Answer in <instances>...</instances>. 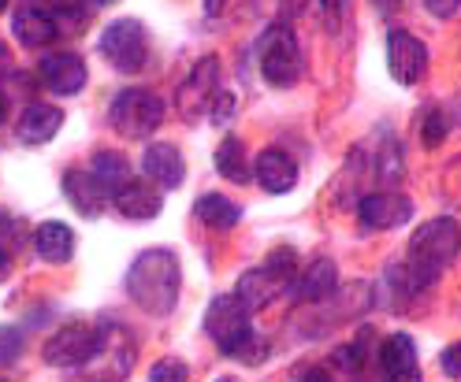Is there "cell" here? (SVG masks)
<instances>
[{"label":"cell","mask_w":461,"mask_h":382,"mask_svg":"<svg viewBox=\"0 0 461 382\" xmlns=\"http://www.w3.org/2000/svg\"><path fill=\"white\" fill-rule=\"evenodd\" d=\"M34 249L45 263H68L75 256V234L64 223H41L34 230Z\"/></svg>","instance_id":"20"},{"label":"cell","mask_w":461,"mask_h":382,"mask_svg":"<svg viewBox=\"0 0 461 382\" xmlns=\"http://www.w3.org/2000/svg\"><path fill=\"white\" fill-rule=\"evenodd\" d=\"M321 4H324V12H328L331 19H339V15L346 12V0H321Z\"/></svg>","instance_id":"34"},{"label":"cell","mask_w":461,"mask_h":382,"mask_svg":"<svg viewBox=\"0 0 461 382\" xmlns=\"http://www.w3.org/2000/svg\"><path fill=\"white\" fill-rule=\"evenodd\" d=\"M8 4H12V0H0V12H5V8H8Z\"/></svg>","instance_id":"40"},{"label":"cell","mask_w":461,"mask_h":382,"mask_svg":"<svg viewBox=\"0 0 461 382\" xmlns=\"http://www.w3.org/2000/svg\"><path fill=\"white\" fill-rule=\"evenodd\" d=\"M101 349V331L90 327V323H68L60 327L41 349L45 364L52 368H86Z\"/></svg>","instance_id":"7"},{"label":"cell","mask_w":461,"mask_h":382,"mask_svg":"<svg viewBox=\"0 0 461 382\" xmlns=\"http://www.w3.org/2000/svg\"><path fill=\"white\" fill-rule=\"evenodd\" d=\"M52 8H64V12H71V0H45V15H52Z\"/></svg>","instance_id":"36"},{"label":"cell","mask_w":461,"mask_h":382,"mask_svg":"<svg viewBox=\"0 0 461 382\" xmlns=\"http://www.w3.org/2000/svg\"><path fill=\"white\" fill-rule=\"evenodd\" d=\"M0 382H8V378H0Z\"/></svg>","instance_id":"43"},{"label":"cell","mask_w":461,"mask_h":382,"mask_svg":"<svg viewBox=\"0 0 461 382\" xmlns=\"http://www.w3.org/2000/svg\"><path fill=\"white\" fill-rule=\"evenodd\" d=\"M194 219L205 223L209 230H230L242 219V209L235 200H227L223 193H205L194 200Z\"/></svg>","instance_id":"22"},{"label":"cell","mask_w":461,"mask_h":382,"mask_svg":"<svg viewBox=\"0 0 461 382\" xmlns=\"http://www.w3.org/2000/svg\"><path fill=\"white\" fill-rule=\"evenodd\" d=\"M141 167H146L149 182H153L157 190H176V186H183V179H186L183 153H179L171 141H153L149 149H146V156H141Z\"/></svg>","instance_id":"13"},{"label":"cell","mask_w":461,"mask_h":382,"mask_svg":"<svg viewBox=\"0 0 461 382\" xmlns=\"http://www.w3.org/2000/svg\"><path fill=\"white\" fill-rule=\"evenodd\" d=\"M205 331L212 334V342L227 352V357H235L242 364H261L268 357V342L261 334H253L249 327V312L230 298V293H223V298H216L205 312Z\"/></svg>","instance_id":"3"},{"label":"cell","mask_w":461,"mask_h":382,"mask_svg":"<svg viewBox=\"0 0 461 382\" xmlns=\"http://www.w3.org/2000/svg\"><path fill=\"white\" fill-rule=\"evenodd\" d=\"M216 171L230 182H249V160L239 138H223V145L216 149Z\"/></svg>","instance_id":"24"},{"label":"cell","mask_w":461,"mask_h":382,"mask_svg":"<svg viewBox=\"0 0 461 382\" xmlns=\"http://www.w3.org/2000/svg\"><path fill=\"white\" fill-rule=\"evenodd\" d=\"M190 375H186V364L183 360H157L153 364V371H149V382H186Z\"/></svg>","instance_id":"28"},{"label":"cell","mask_w":461,"mask_h":382,"mask_svg":"<svg viewBox=\"0 0 461 382\" xmlns=\"http://www.w3.org/2000/svg\"><path fill=\"white\" fill-rule=\"evenodd\" d=\"M108 200L115 204V209H120V216H127V219H134V223H149V219H157V212L164 209V193H160L153 182H141V179H127Z\"/></svg>","instance_id":"11"},{"label":"cell","mask_w":461,"mask_h":382,"mask_svg":"<svg viewBox=\"0 0 461 382\" xmlns=\"http://www.w3.org/2000/svg\"><path fill=\"white\" fill-rule=\"evenodd\" d=\"M5 115H8V101H5V93H0V123H5Z\"/></svg>","instance_id":"39"},{"label":"cell","mask_w":461,"mask_h":382,"mask_svg":"<svg viewBox=\"0 0 461 382\" xmlns=\"http://www.w3.org/2000/svg\"><path fill=\"white\" fill-rule=\"evenodd\" d=\"M454 256H457V223L450 216L431 219L413 234L406 260L394 263V271H402V279L391 275V282L402 293H420L439 282V275L450 268Z\"/></svg>","instance_id":"1"},{"label":"cell","mask_w":461,"mask_h":382,"mask_svg":"<svg viewBox=\"0 0 461 382\" xmlns=\"http://www.w3.org/2000/svg\"><path fill=\"white\" fill-rule=\"evenodd\" d=\"M279 293H283V282L261 268V271H246V275L239 279V289L230 293V298H235L246 312H261L265 305H272V301L279 298Z\"/></svg>","instance_id":"18"},{"label":"cell","mask_w":461,"mask_h":382,"mask_svg":"<svg viewBox=\"0 0 461 382\" xmlns=\"http://www.w3.org/2000/svg\"><path fill=\"white\" fill-rule=\"evenodd\" d=\"M387 67L402 85H417L428 71V45L410 31H391L387 38Z\"/></svg>","instance_id":"8"},{"label":"cell","mask_w":461,"mask_h":382,"mask_svg":"<svg viewBox=\"0 0 461 382\" xmlns=\"http://www.w3.org/2000/svg\"><path fill=\"white\" fill-rule=\"evenodd\" d=\"M112 127L127 134V138H149L160 123H164V101L153 93V90H123L120 97L112 101V111H108Z\"/></svg>","instance_id":"6"},{"label":"cell","mask_w":461,"mask_h":382,"mask_svg":"<svg viewBox=\"0 0 461 382\" xmlns=\"http://www.w3.org/2000/svg\"><path fill=\"white\" fill-rule=\"evenodd\" d=\"M368 345H372V331H361L354 342H346V345H339V349L331 352V364H339L342 371L357 375V371L368 364Z\"/></svg>","instance_id":"25"},{"label":"cell","mask_w":461,"mask_h":382,"mask_svg":"<svg viewBox=\"0 0 461 382\" xmlns=\"http://www.w3.org/2000/svg\"><path fill=\"white\" fill-rule=\"evenodd\" d=\"M291 286H294V298H298V301L321 305V301H328L331 293L339 289V271H335L331 260H312Z\"/></svg>","instance_id":"17"},{"label":"cell","mask_w":461,"mask_h":382,"mask_svg":"<svg viewBox=\"0 0 461 382\" xmlns=\"http://www.w3.org/2000/svg\"><path fill=\"white\" fill-rule=\"evenodd\" d=\"M64 127V111L56 104H31L23 115H19V127H15V138L23 145H45L56 138V130Z\"/></svg>","instance_id":"16"},{"label":"cell","mask_w":461,"mask_h":382,"mask_svg":"<svg viewBox=\"0 0 461 382\" xmlns=\"http://www.w3.org/2000/svg\"><path fill=\"white\" fill-rule=\"evenodd\" d=\"M447 134H450V115L439 104L424 108V115H420V141H424V149H439V145L447 141Z\"/></svg>","instance_id":"26"},{"label":"cell","mask_w":461,"mask_h":382,"mask_svg":"<svg viewBox=\"0 0 461 382\" xmlns=\"http://www.w3.org/2000/svg\"><path fill=\"white\" fill-rule=\"evenodd\" d=\"M265 271L276 275L283 286H291V282L298 279V253H294V249H286V245L276 249V253L268 256V263H265Z\"/></svg>","instance_id":"27"},{"label":"cell","mask_w":461,"mask_h":382,"mask_svg":"<svg viewBox=\"0 0 461 382\" xmlns=\"http://www.w3.org/2000/svg\"><path fill=\"white\" fill-rule=\"evenodd\" d=\"M235 108H239V104H235V93H220V90H216V97H212V123L223 127L230 115H235Z\"/></svg>","instance_id":"30"},{"label":"cell","mask_w":461,"mask_h":382,"mask_svg":"<svg viewBox=\"0 0 461 382\" xmlns=\"http://www.w3.org/2000/svg\"><path fill=\"white\" fill-rule=\"evenodd\" d=\"M56 19L52 15H45L41 8H19L15 12V19H12V34L26 45V49H38V45H49L52 38H56Z\"/></svg>","instance_id":"19"},{"label":"cell","mask_w":461,"mask_h":382,"mask_svg":"<svg viewBox=\"0 0 461 382\" xmlns=\"http://www.w3.org/2000/svg\"><path fill=\"white\" fill-rule=\"evenodd\" d=\"M357 219L365 230H394L413 219V200L406 193H368L357 200Z\"/></svg>","instance_id":"10"},{"label":"cell","mask_w":461,"mask_h":382,"mask_svg":"<svg viewBox=\"0 0 461 382\" xmlns=\"http://www.w3.org/2000/svg\"><path fill=\"white\" fill-rule=\"evenodd\" d=\"M424 8L436 15V19H450L457 12V0H424Z\"/></svg>","instance_id":"33"},{"label":"cell","mask_w":461,"mask_h":382,"mask_svg":"<svg viewBox=\"0 0 461 382\" xmlns=\"http://www.w3.org/2000/svg\"><path fill=\"white\" fill-rule=\"evenodd\" d=\"M216 85H220V60L216 56H205V60H197L194 71L186 75V82L179 85V115L190 123L201 115V108H205L212 97H216Z\"/></svg>","instance_id":"9"},{"label":"cell","mask_w":461,"mask_h":382,"mask_svg":"<svg viewBox=\"0 0 461 382\" xmlns=\"http://www.w3.org/2000/svg\"><path fill=\"white\" fill-rule=\"evenodd\" d=\"M387 382H420V371L417 375H402V378H387Z\"/></svg>","instance_id":"38"},{"label":"cell","mask_w":461,"mask_h":382,"mask_svg":"<svg viewBox=\"0 0 461 382\" xmlns=\"http://www.w3.org/2000/svg\"><path fill=\"white\" fill-rule=\"evenodd\" d=\"M12 242H19V223L8 212H0V253H8Z\"/></svg>","instance_id":"31"},{"label":"cell","mask_w":461,"mask_h":382,"mask_svg":"<svg viewBox=\"0 0 461 382\" xmlns=\"http://www.w3.org/2000/svg\"><path fill=\"white\" fill-rule=\"evenodd\" d=\"M19 352H23V334L15 327H0V368L19 360Z\"/></svg>","instance_id":"29"},{"label":"cell","mask_w":461,"mask_h":382,"mask_svg":"<svg viewBox=\"0 0 461 382\" xmlns=\"http://www.w3.org/2000/svg\"><path fill=\"white\" fill-rule=\"evenodd\" d=\"M97 4H115V0H97Z\"/></svg>","instance_id":"41"},{"label":"cell","mask_w":461,"mask_h":382,"mask_svg":"<svg viewBox=\"0 0 461 382\" xmlns=\"http://www.w3.org/2000/svg\"><path fill=\"white\" fill-rule=\"evenodd\" d=\"M253 174L268 193H291L298 186V164L283 149H265L253 164Z\"/></svg>","instance_id":"15"},{"label":"cell","mask_w":461,"mask_h":382,"mask_svg":"<svg viewBox=\"0 0 461 382\" xmlns=\"http://www.w3.org/2000/svg\"><path fill=\"white\" fill-rule=\"evenodd\" d=\"M380 368L384 378H402V375H417V345L410 334H391L380 345Z\"/></svg>","instance_id":"21"},{"label":"cell","mask_w":461,"mask_h":382,"mask_svg":"<svg viewBox=\"0 0 461 382\" xmlns=\"http://www.w3.org/2000/svg\"><path fill=\"white\" fill-rule=\"evenodd\" d=\"M38 75H41V82L49 85L52 93L71 97V93H78L86 85V60L78 52H52V56H45V60H41Z\"/></svg>","instance_id":"12"},{"label":"cell","mask_w":461,"mask_h":382,"mask_svg":"<svg viewBox=\"0 0 461 382\" xmlns=\"http://www.w3.org/2000/svg\"><path fill=\"white\" fill-rule=\"evenodd\" d=\"M457 364H461V345H447V349H443V371H447L450 378H457V375H461V368H457Z\"/></svg>","instance_id":"32"},{"label":"cell","mask_w":461,"mask_h":382,"mask_svg":"<svg viewBox=\"0 0 461 382\" xmlns=\"http://www.w3.org/2000/svg\"><path fill=\"white\" fill-rule=\"evenodd\" d=\"M94 179L101 182V190L112 197L115 190H120L127 179H134V174H131V164H127V156L123 153H97L94 156Z\"/></svg>","instance_id":"23"},{"label":"cell","mask_w":461,"mask_h":382,"mask_svg":"<svg viewBox=\"0 0 461 382\" xmlns=\"http://www.w3.org/2000/svg\"><path fill=\"white\" fill-rule=\"evenodd\" d=\"M257 67H261L265 82L276 85V90H291V85L302 82L305 60H302V49L298 38L286 22H276L265 31L261 45H257Z\"/></svg>","instance_id":"4"},{"label":"cell","mask_w":461,"mask_h":382,"mask_svg":"<svg viewBox=\"0 0 461 382\" xmlns=\"http://www.w3.org/2000/svg\"><path fill=\"white\" fill-rule=\"evenodd\" d=\"M216 382H235V378H216Z\"/></svg>","instance_id":"42"},{"label":"cell","mask_w":461,"mask_h":382,"mask_svg":"<svg viewBox=\"0 0 461 382\" xmlns=\"http://www.w3.org/2000/svg\"><path fill=\"white\" fill-rule=\"evenodd\" d=\"M101 56L120 71V75H134L146 67V56H149V38H146V26L138 19H115L104 26L101 34Z\"/></svg>","instance_id":"5"},{"label":"cell","mask_w":461,"mask_h":382,"mask_svg":"<svg viewBox=\"0 0 461 382\" xmlns=\"http://www.w3.org/2000/svg\"><path fill=\"white\" fill-rule=\"evenodd\" d=\"M179 286H183V271H179V256L171 249H146L127 271V293L149 315H167L176 308Z\"/></svg>","instance_id":"2"},{"label":"cell","mask_w":461,"mask_h":382,"mask_svg":"<svg viewBox=\"0 0 461 382\" xmlns=\"http://www.w3.org/2000/svg\"><path fill=\"white\" fill-rule=\"evenodd\" d=\"M8 271H12V260H8V253H0V282L8 279Z\"/></svg>","instance_id":"37"},{"label":"cell","mask_w":461,"mask_h":382,"mask_svg":"<svg viewBox=\"0 0 461 382\" xmlns=\"http://www.w3.org/2000/svg\"><path fill=\"white\" fill-rule=\"evenodd\" d=\"M298 382H328V371H324V368H309Z\"/></svg>","instance_id":"35"},{"label":"cell","mask_w":461,"mask_h":382,"mask_svg":"<svg viewBox=\"0 0 461 382\" xmlns=\"http://www.w3.org/2000/svg\"><path fill=\"white\" fill-rule=\"evenodd\" d=\"M64 197L71 200V209L86 219H97L108 204V193L101 190V182L90 171H68L64 174Z\"/></svg>","instance_id":"14"}]
</instances>
